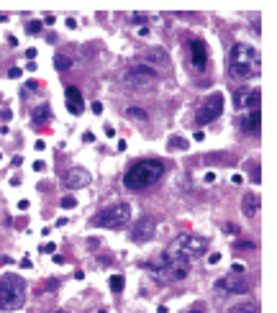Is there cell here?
Wrapping results in <instances>:
<instances>
[{"label":"cell","mask_w":277,"mask_h":313,"mask_svg":"<svg viewBox=\"0 0 277 313\" xmlns=\"http://www.w3.org/2000/svg\"><path fill=\"white\" fill-rule=\"evenodd\" d=\"M111 290H113V293H121V290H123V277L121 275L111 277Z\"/></svg>","instance_id":"obj_23"},{"label":"cell","mask_w":277,"mask_h":313,"mask_svg":"<svg viewBox=\"0 0 277 313\" xmlns=\"http://www.w3.org/2000/svg\"><path fill=\"white\" fill-rule=\"evenodd\" d=\"M144 59H146V64H149V67H152V64H157V67H165V64L169 62L167 52L162 49V47H152V49H146Z\"/></svg>","instance_id":"obj_16"},{"label":"cell","mask_w":277,"mask_h":313,"mask_svg":"<svg viewBox=\"0 0 277 313\" xmlns=\"http://www.w3.org/2000/svg\"><path fill=\"white\" fill-rule=\"evenodd\" d=\"M75 206H77V200H75L72 195H64V198H62V208L69 210V208H75Z\"/></svg>","instance_id":"obj_24"},{"label":"cell","mask_w":277,"mask_h":313,"mask_svg":"<svg viewBox=\"0 0 277 313\" xmlns=\"http://www.w3.org/2000/svg\"><path fill=\"white\" fill-rule=\"evenodd\" d=\"M154 231H157V223L149 218V216H144V218H138L134 226H131L129 236H131V241H136V244H144V241H149V239H154Z\"/></svg>","instance_id":"obj_9"},{"label":"cell","mask_w":277,"mask_h":313,"mask_svg":"<svg viewBox=\"0 0 277 313\" xmlns=\"http://www.w3.org/2000/svg\"><path fill=\"white\" fill-rule=\"evenodd\" d=\"M167 147H169V149H180V152H185V149H190V141H188V139H182V136H169Z\"/></svg>","instance_id":"obj_19"},{"label":"cell","mask_w":277,"mask_h":313,"mask_svg":"<svg viewBox=\"0 0 277 313\" xmlns=\"http://www.w3.org/2000/svg\"><path fill=\"white\" fill-rule=\"evenodd\" d=\"M106 136H115V129L113 126H106Z\"/></svg>","instance_id":"obj_37"},{"label":"cell","mask_w":277,"mask_h":313,"mask_svg":"<svg viewBox=\"0 0 277 313\" xmlns=\"http://www.w3.org/2000/svg\"><path fill=\"white\" fill-rule=\"evenodd\" d=\"M98 313H108V311H98Z\"/></svg>","instance_id":"obj_39"},{"label":"cell","mask_w":277,"mask_h":313,"mask_svg":"<svg viewBox=\"0 0 277 313\" xmlns=\"http://www.w3.org/2000/svg\"><path fill=\"white\" fill-rule=\"evenodd\" d=\"M26 303V283L18 275L0 277V311H16Z\"/></svg>","instance_id":"obj_4"},{"label":"cell","mask_w":277,"mask_h":313,"mask_svg":"<svg viewBox=\"0 0 277 313\" xmlns=\"http://www.w3.org/2000/svg\"><path fill=\"white\" fill-rule=\"evenodd\" d=\"M223 231H226V234H231V236H236V234H239V226H236V223H226Z\"/></svg>","instance_id":"obj_26"},{"label":"cell","mask_w":277,"mask_h":313,"mask_svg":"<svg viewBox=\"0 0 277 313\" xmlns=\"http://www.w3.org/2000/svg\"><path fill=\"white\" fill-rule=\"evenodd\" d=\"M236 249H254V244H249V241H239V244H236Z\"/></svg>","instance_id":"obj_33"},{"label":"cell","mask_w":277,"mask_h":313,"mask_svg":"<svg viewBox=\"0 0 277 313\" xmlns=\"http://www.w3.org/2000/svg\"><path fill=\"white\" fill-rule=\"evenodd\" d=\"M52 118V108L49 105H39L33 110V124H46V121Z\"/></svg>","instance_id":"obj_18"},{"label":"cell","mask_w":277,"mask_h":313,"mask_svg":"<svg viewBox=\"0 0 277 313\" xmlns=\"http://www.w3.org/2000/svg\"><path fill=\"white\" fill-rule=\"evenodd\" d=\"M228 313H259V303H239L234 306Z\"/></svg>","instance_id":"obj_20"},{"label":"cell","mask_w":277,"mask_h":313,"mask_svg":"<svg viewBox=\"0 0 277 313\" xmlns=\"http://www.w3.org/2000/svg\"><path fill=\"white\" fill-rule=\"evenodd\" d=\"M162 175H165V164L159 159H141L123 175V185L129 190H144L149 185H154Z\"/></svg>","instance_id":"obj_3"},{"label":"cell","mask_w":277,"mask_h":313,"mask_svg":"<svg viewBox=\"0 0 277 313\" xmlns=\"http://www.w3.org/2000/svg\"><path fill=\"white\" fill-rule=\"evenodd\" d=\"M131 218V206L129 203H113L108 208H103L100 213H95L92 218V226L100 229H123Z\"/></svg>","instance_id":"obj_6"},{"label":"cell","mask_w":277,"mask_h":313,"mask_svg":"<svg viewBox=\"0 0 277 313\" xmlns=\"http://www.w3.org/2000/svg\"><path fill=\"white\" fill-rule=\"evenodd\" d=\"M59 313H67V311H59Z\"/></svg>","instance_id":"obj_40"},{"label":"cell","mask_w":277,"mask_h":313,"mask_svg":"<svg viewBox=\"0 0 277 313\" xmlns=\"http://www.w3.org/2000/svg\"><path fill=\"white\" fill-rule=\"evenodd\" d=\"M205 62H208V49H205V41L203 39H193L190 41V64L193 70H205Z\"/></svg>","instance_id":"obj_12"},{"label":"cell","mask_w":277,"mask_h":313,"mask_svg":"<svg viewBox=\"0 0 277 313\" xmlns=\"http://www.w3.org/2000/svg\"><path fill=\"white\" fill-rule=\"evenodd\" d=\"M64 185H67L69 190L87 187V185H90V172L83 170V167H72V170H67V175H64Z\"/></svg>","instance_id":"obj_13"},{"label":"cell","mask_w":277,"mask_h":313,"mask_svg":"<svg viewBox=\"0 0 277 313\" xmlns=\"http://www.w3.org/2000/svg\"><path fill=\"white\" fill-rule=\"evenodd\" d=\"M259 98H262L259 90H239L234 95V105L239 110H257L259 108Z\"/></svg>","instance_id":"obj_11"},{"label":"cell","mask_w":277,"mask_h":313,"mask_svg":"<svg viewBox=\"0 0 277 313\" xmlns=\"http://www.w3.org/2000/svg\"><path fill=\"white\" fill-rule=\"evenodd\" d=\"M241 213H244L247 218H254L259 213V195L257 193H247L244 198H241Z\"/></svg>","instance_id":"obj_15"},{"label":"cell","mask_w":277,"mask_h":313,"mask_svg":"<svg viewBox=\"0 0 277 313\" xmlns=\"http://www.w3.org/2000/svg\"><path fill=\"white\" fill-rule=\"evenodd\" d=\"M64 100H67V110L72 116H80L85 110V100H83V93L77 90V87H72L69 85L67 90H64Z\"/></svg>","instance_id":"obj_14"},{"label":"cell","mask_w":277,"mask_h":313,"mask_svg":"<svg viewBox=\"0 0 277 313\" xmlns=\"http://www.w3.org/2000/svg\"><path fill=\"white\" fill-rule=\"evenodd\" d=\"M131 21H134V24H144L146 16H144V13H134V16H131Z\"/></svg>","instance_id":"obj_29"},{"label":"cell","mask_w":277,"mask_h":313,"mask_svg":"<svg viewBox=\"0 0 277 313\" xmlns=\"http://www.w3.org/2000/svg\"><path fill=\"white\" fill-rule=\"evenodd\" d=\"M83 139H85V141H87V144H92V141H95V136H92V133H90V131H87V133H85V136H83Z\"/></svg>","instance_id":"obj_36"},{"label":"cell","mask_w":277,"mask_h":313,"mask_svg":"<svg viewBox=\"0 0 277 313\" xmlns=\"http://www.w3.org/2000/svg\"><path fill=\"white\" fill-rule=\"evenodd\" d=\"M165 252L172 254V257L193 260V257H200V254L208 252V241L203 236H198V234H180V236H175V241H172Z\"/></svg>","instance_id":"obj_5"},{"label":"cell","mask_w":277,"mask_h":313,"mask_svg":"<svg viewBox=\"0 0 277 313\" xmlns=\"http://www.w3.org/2000/svg\"><path fill=\"white\" fill-rule=\"evenodd\" d=\"M159 80V75L154 67H149L144 62H136L131 64L129 70L123 72V82L126 85H131V87H149V85H154Z\"/></svg>","instance_id":"obj_7"},{"label":"cell","mask_w":277,"mask_h":313,"mask_svg":"<svg viewBox=\"0 0 277 313\" xmlns=\"http://www.w3.org/2000/svg\"><path fill=\"white\" fill-rule=\"evenodd\" d=\"M0 118H3V121H5V124H8V121H10V118H13V113H10V110L5 108V110H0Z\"/></svg>","instance_id":"obj_31"},{"label":"cell","mask_w":277,"mask_h":313,"mask_svg":"<svg viewBox=\"0 0 277 313\" xmlns=\"http://www.w3.org/2000/svg\"><path fill=\"white\" fill-rule=\"evenodd\" d=\"M41 26H44L41 21H31V24L26 26V31H28V33H39V31H41Z\"/></svg>","instance_id":"obj_25"},{"label":"cell","mask_w":277,"mask_h":313,"mask_svg":"<svg viewBox=\"0 0 277 313\" xmlns=\"http://www.w3.org/2000/svg\"><path fill=\"white\" fill-rule=\"evenodd\" d=\"M262 70V57L257 47H249V44H234L228 52V75L236 77V80H249V77H257Z\"/></svg>","instance_id":"obj_1"},{"label":"cell","mask_w":277,"mask_h":313,"mask_svg":"<svg viewBox=\"0 0 277 313\" xmlns=\"http://www.w3.org/2000/svg\"><path fill=\"white\" fill-rule=\"evenodd\" d=\"M54 249H56V247H54L52 241H46L44 247H41V252H44V254H54Z\"/></svg>","instance_id":"obj_27"},{"label":"cell","mask_w":277,"mask_h":313,"mask_svg":"<svg viewBox=\"0 0 277 313\" xmlns=\"http://www.w3.org/2000/svg\"><path fill=\"white\" fill-rule=\"evenodd\" d=\"M244 131L247 133H254V136H259V131H262V113H259V108L257 110H249V116L244 118Z\"/></svg>","instance_id":"obj_17"},{"label":"cell","mask_w":277,"mask_h":313,"mask_svg":"<svg viewBox=\"0 0 277 313\" xmlns=\"http://www.w3.org/2000/svg\"><path fill=\"white\" fill-rule=\"evenodd\" d=\"M244 270H247L244 264H234V272H236V275H241V272H244Z\"/></svg>","instance_id":"obj_35"},{"label":"cell","mask_w":277,"mask_h":313,"mask_svg":"<svg viewBox=\"0 0 277 313\" xmlns=\"http://www.w3.org/2000/svg\"><path fill=\"white\" fill-rule=\"evenodd\" d=\"M221 113H223V95L221 93H213L211 98H205L203 103H200L198 113H195V124L205 126V124H211V121H216Z\"/></svg>","instance_id":"obj_8"},{"label":"cell","mask_w":277,"mask_h":313,"mask_svg":"<svg viewBox=\"0 0 277 313\" xmlns=\"http://www.w3.org/2000/svg\"><path fill=\"white\" fill-rule=\"evenodd\" d=\"M8 77H13V80H18V77H21V70H18V67H10V70H8Z\"/></svg>","instance_id":"obj_28"},{"label":"cell","mask_w":277,"mask_h":313,"mask_svg":"<svg viewBox=\"0 0 277 313\" xmlns=\"http://www.w3.org/2000/svg\"><path fill=\"white\" fill-rule=\"evenodd\" d=\"M188 313H203V311H188Z\"/></svg>","instance_id":"obj_38"},{"label":"cell","mask_w":277,"mask_h":313,"mask_svg":"<svg viewBox=\"0 0 277 313\" xmlns=\"http://www.w3.org/2000/svg\"><path fill=\"white\" fill-rule=\"evenodd\" d=\"M54 67H56L59 72H64V70H69V67H72V59L64 57V54H56V57H54Z\"/></svg>","instance_id":"obj_21"},{"label":"cell","mask_w":277,"mask_h":313,"mask_svg":"<svg viewBox=\"0 0 277 313\" xmlns=\"http://www.w3.org/2000/svg\"><path fill=\"white\" fill-rule=\"evenodd\" d=\"M216 293H231V295H244L249 293V283L241 280L236 275H228V277H221V280H216Z\"/></svg>","instance_id":"obj_10"},{"label":"cell","mask_w":277,"mask_h":313,"mask_svg":"<svg viewBox=\"0 0 277 313\" xmlns=\"http://www.w3.org/2000/svg\"><path fill=\"white\" fill-rule=\"evenodd\" d=\"M218 262H221V254H211V257H208V264H218Z\"/></svg>","instance_id":"obj_30"},{"label":"cell","mask_w":277,"mask_h":313,"mask_svg":"<svg viewBox=\"0 0 277 313\" xmlns=\"http://www.w3.org/2000/svg\"><path fill=\"white\" fill-rule=\"evenodd\" d=\"M90 108H92V113H95V116H100V113H103V103H92Z\"/></svg>","instance_id":"obj_32"},{"label":"cell","mask_w":277,"mask_h":313,"mask_svg":"<svg viewBox=\"0 0 277 313\" xmlns=\"http://www.w3.org/2000/svg\"><path fill=\"white\" fill-rule=\"evenodd\" d=\"M146 270L152 272V277L159 283H180L190 275V260H185V257H172L167 252H162L159 262L146 264Z\"/></svg>","instance_id":"obj_2"},{"label":"cell","mask_w":277,"mask_h":313,"mask_svg":"<svg viewBox=\"0 0 277 313\" xmlns=\"http://www.w3.org/2000/svg\"><path fill=\"white\" fill-rule=\"evenodd\" d=\"M126 116L129 118H136V121H146L149 116H146V110H141V108H136V105H131V108H126Z\"/></svg>","instance_id":"obj_22"},{"label":"cell","mask_w":277,"mask_h":313,"mask_svg":"<svg viewBox=\"0 0 277 313\" xmlns=\"http://www.w3.org/2000/svg\"><path fill=\"white\" fill-rule=\"evenodd\" d=\"M67 28H77V21L75 18H67Z\"/></svg>","instance_id":"obj_34"},{"label":"cell","mask_w":277,"mask_h":313,"mask_svg":"<svg viewBox=\"0 0 277 313\" xmlns=\"http://www.w3.org/2000/svg\"><path fill=\"white\" fill-rule=\"evenodd\" d=\"M0 159H3V154H0Z\"/></svg>","instance_id":"obj_41"}]
</instances>
